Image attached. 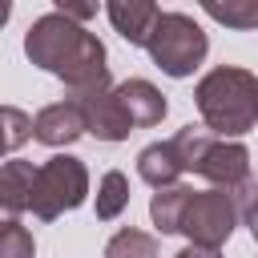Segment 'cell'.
<instances>
[{
    "instance_id": "2",
    "label": "cell",
    "mask_w": 258,
    "mask_h": 258,
    "mask_svg": "<svg viewBox=\"0 0 258 258\" xmlns=\"http://www.w3.org/2000/svg\"><path fill=\"white\" fill-rule=\"evenodd\" d=\"M202 125L214 129L218 137H242L258 125V77L238 64H218L210 69L198 89H194Z\"/></svg>"
},
{
    "instance_id": "18",
    "label": "cell",
    "mask_w": 258,
    "mask_h": 258,
    "mask_svg": "<svg viewBox=\"0 0 258 258\" xmlns=\"http://www.w3.org/2000/svg\"><path fill=\"white\" fill-rule=\"evenodd\" d=\"M0 121H4V149H8V153H12L20 141L32 137V117L20 113L16 105H4V109H0Z\"/></svg>"
},
{
    "instance_id": "13",
    "label": "cell",
    "mask_w": 258,
    "mask_h": 258,
    "mask_svg": "<svg viewBox=\"0 0 258 258\" xmlns=\"http://www.w3.org/2000/svg\"><path fill=\"white\" fill-rule=\"evenodd\" d=\"M189 185H165V189H157L153 198H149V218H153V226L161 230V234H181V214H185V202H189Z\"/></svg>"
},
{
    "instance_id": "8",
    "label": "cell",
    "mask_w": 258,
    "mask_h": 258,
    "mask_svg": "<svg viewBox=\"0 0 258 258\" xmlns=\"http://www.w3.org/2000/svg\"><path fill=\"white\" fill-rule=\"evenodd\" d=\"M81 133H89V125H85V113H81V105L73 97L69 101H52L32 117V137L40 145L60 149V145H73Z\"/></svg>"
},
{
    "instance_id": "10",
    "label": "cell",
    "mask_w": 258,
    "mask_h": 258,
    "mask_svg": "<svg viewBox=\"0 0 258 258\" xmlns=\"http://www.w3.org/2000/svg\"><path fill=\"white\" fill-rule=\"evenodd\" d=\"M105 12L129 44H149V36L161 20L157 0H105Z\"/></svg>"
},
{
    "instance_id": "4",
    "label": "cell",
    "mask_w": 258,
    "mask_h": 258,
    "mask_svg": "<svg viewBox=\"0 0 258 258\" xmlns=\"http://www.w3.org/2000/svg\"><path fill=\"white\" fill-rule=\"evenodd\" d=\"M149 60L165 73V77H194V69L206 60L210 52V40H206V28L185 16V12H161L153 36H149Z\"/></svg>"
},
{
    "instance_id": "7",
    "label": "cell",
    "mask_w": 258,
    "mask_h": 258,
    "mask_svg": "<svg viewBox=\"0 0 258 258\" xmlns=\"http://www.w3.org/2000/svg\"><path fill=\"white\" fill-rule=\"evenodd\" d=\"M73 101L85 113V125L97 141H125L133 133V121L117 97V89H89V93H73Z\"/></svg>"
},
{
    "instance_id": "17",
    "label": "cell",
    "mask_w": 258,
    "mask_h": 258,
    "mask_svg": "<svg viewBox=\"0 0 258 258\" xmlns=\"http://www.w3.org/2000/svg\"><path fill=\"white\" fill-rule=\"evenodd\" d=\"M32 254H36L32 230L20 226V218H4V226H0V258H32Z\"/></svg>"
},
{
    "instance_id": "14",
    "label": "cell",
    "mask_w": 258,
    "mask_h": 258,
    "mask_svg": "<svg viewBox=\"0 0 258 258\" xmlns=\"http://www.w3.org/2000/svg\"><path fill=\"white\" fill-rule=\"evenodd\" d=\"M202 8L222 28H238V32L258 28V0H202Z\"/></svg>"
},
{
    "instance_id": "6",
    "label": "cell",
    "mask_w": 258,
    "mask_h": 258,
    "mask_svg": "<svg viewBox=\"0 0 258 258\" xmlns=\"http://www.w3.org/2000/svg\"><path fill=\"white\" fill-rule=\"evenodd\" d=\"M250 189V185H246ZM242 189V194H246ZM242 194L238 189H194L189 202H185V214H181V234L194 242V246H214L222 250L226 238L234 234L238 218H242Z\"/></svg>"
},
{
    "instance_id": "9",
    "label": "cell",
    "mask_w": 258,
    "mask_h": 258,
    "mask_svg": "<svg viewBox=\"0 0 258 258\" xmlns=\"http://www.w3.org/2000/svg\"><path fill=\"white\" fill-rule=\"evenodd\" d=\"M117 97H121L133 129H153V125H161V117L169 113V101L161 97V89L149 85V81H141V77L121 81V85H117Z\"/></svg>"
},
{
    "instance_id": "1",
    "label": "cell",
    "mask_w": 258,
    "mask_h": 258,
    "mask_svg": "<svg viewBox=\"0 0 258 258\" xmlns=\"http://www.w3.org/2000/svg\"><path fill=\"white\" fill-rule=\"evenodd\" d=\"M24 52L36 69L52 73L64 81L69 93H89V89H109V64H105V44L77 20L52 12L28 24L24 32Z\"/></svg>"
},
{
    "instance_id": "11",
    "label": "cell",
    "mask_w": 258,
    "mask_h": 258,
    "mask_svg": "<svg viewBox=\"0 0 258 258\" xmlns=\"http://www.w3.org/2000/svg\"><path fill=\"white\" fill-rule=\"evenodd\" d=\"M137 173L153 189H165V185H177V177L185 173V165H181L173 141H153V145H145L137 153Z\"/></svg>"
},
{
    "instance_id": "12",
    "label": "cell",
    "mask_w": 258,
    "mask_h": 258,
    "mask_svg": "<svg viewBox=\"0 0 258 258\" xmlns=\"http://www.w3.org/2000/svg\"><path fill=\"white\" fill-rule=\"evenodd\" d=\"M32 181H36V165L32 161H20V157H8L0 165V206L8 218H20V210H28L32 202Z\"/></svg>"
},
{
    "instance_id": "3",
    "label": "cell",
    "mask_w": 258,
    "mask_h": 258,
    "mask_svg": "<svg viewBox=\"0 0 258 258\" xmlns=\"http://www.w3.org/2000/svg\"><path fill=\"white\" fill-rule=\"evenodd\" d=\"M173 149L181 157V165L198 177H206L218 189H246L250 185V149L242 141L218 137L206 125H181L173 137Z\"/></svg>"
},
{
    "instance_id": "5",
    "label": "cell",
    "mask_w": 258,
    "mask_h": 258,
    "mask_svg": "<svg viewBox=\"0 0 258 258\" xmlns=\"http://www.w3.org/2000/svg\"><path fill=\"white\" fill-rule=\"evenodd\" d=\"M85 198H89V169H85L81 157L56 153V157H48L44 165H36V181H32V202H28V210H32L40 222H56L60 214L77 210Z\"/></svg>"
},
{
    "instance_id": "21",
    "label": "cell",
    "mask_w": 258,
    "mask_h": 258,
    "mask_svg": "<svg viewBox=\"0 0 258 258\" xmlns=\"http://www.w3.org/2000/svg\"><path fill=\"white\" fill-rule=\"evenodd\" d=\"M173 258H222V254H218L214 246H194V242H189V246H181Z\"/></svg>"
},
{
    "instance_id": "20",
    "label": "cell",
    "mask_w": 258,
    "mask_h": 258,
    "mask_svg": "<svg viewBox=\"0 0 258 258\" xmlns=\"http://www.w3.org/2000/svg\"><path fill=\"white\" fill-rule=\"evenodd\" d=\"M242 218H246L250 234L258 238V185H250V189L242 194Z\"/></svg>"
},
{
    "instance_id": "16",
    "label": "cell",
    "mask_w": 258,
    "mask_h": 258,
    "mask_svg": "<svg viewBox=\"0 0 258 258\" xmlns=\"http://www.w3.org/2000/svg\"><path fill=\"white\" fill-rule=\"evenodd\" d=\"M125 206H129V177L121 169H109L97 181V218L101 222H113V218H121Z\"/></svg>"
},
{
    "instance_id": "15",
    "label": "cell",
    "mask_w": 258,
    "mask_h": 258,
    "mask_svg": "<svg viewBox=\"0 0 258 258\" xmlns=\"http://www.w3.org/2000/svg\"><path fill=\"white\" fill-rule=\"evenodd\" d=\"M105 258H161V246H157L153 234H145L137 226H125L105 242Z\"/></svg>"
},
{
    "instance_id": "19",
    "label": "cell",
    "mask_w": 258,
    "mask_h": 258,
    "mask_svg": "<svg viewBox=\"0 0 258 258\" xmlns=\"http://www.w3.org/2000/svg\"><path fill=\"white\" fill-rule=\"evenodd\" d=\"M52 4H56V12H60V16H69V20H77V24L93 20V16H97V8H101V0H52Z\"/></svg>"
}]
</instances>
